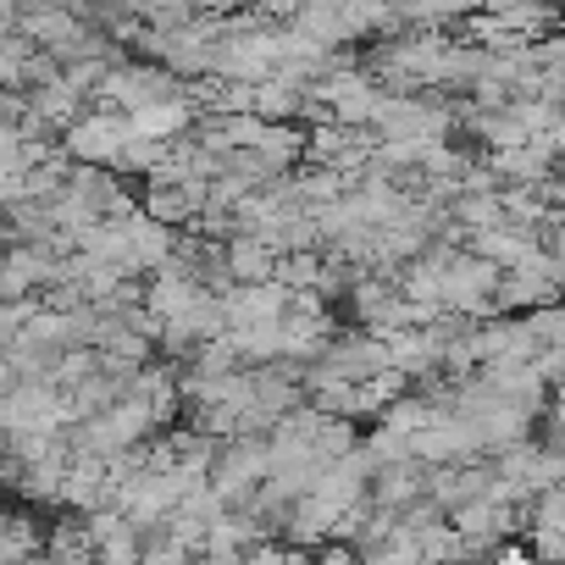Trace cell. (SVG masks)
Returning a JSON list of instances; mask_svg holds the SVG:
<instances>
[{
    "label": "cell",
    "mask_w": 565,
    "mask_h": 565,
    "mask_svg": "<svg viewBox=\"0 0 565 565\" xmlns=\"http://www.w3.org/2000/svg\"><path fill=\"white\" fill-rule=\"evenodd\" d=\"M266 477H271V444L238 433V438H227V444L216 449L205 488H211V493L227 504V515H233V510H244V504L266 488Z\"/></svg>",
    "instance_id": "obj_1"
},
{
    "label": "cell",
    "mask_w": 565,
    "mask_h": 565,
    "mask_svg": "<svg viewBox=\"0 0 565 565\" xmlns=\"http://www.w3.org/2000/svg\"><path fill=\"white\" fill-rule=\"evenodd\" d=\"M311 95L328 106V117H333L339 128H366V122L377 117V106H383V89H377L372 73H361V67H333Z\"/></svg>",
    "instance_id": "obj_2"
},
{
    "label": "cell",
    "mask_w": 565,
    "mask_h": 565,
    "mask_svg": "<svg viewBox=\"0 0 565 565\" xmlns=\"http://www.w3.org/2000/svg\"><path fill=\"white\" fill-rule=\"evenodd\" d=\"M128 139L134 134H128V117L122 111H89V117H78L62 134V145H67V156L78 167H117V156H122Z\"/></svg>",
    "instance_id": "obj_3"
},
{
    "label": "cell",
    "mask_w": 565,
    "mask_h": 565,
    "mask_svg": "<svg viewBox=\"0 0 565 565\" xmlns=\"http://www.w3.org/2000/svg\"><path fill=\"white\" fill-rule=\"evenodd\" d=\"M543 306H559V289L543 277V271H504L499 289H493V311H543Z\"/></svg>",
    "instance_id": "obj_4"
},
{
    "label": "cell",
    "mask_w": 565,
    "mask_h": 565,
    "mask_svg": "<svg viewBox=\"0 0 565 565\" xmlns=\"http://www.w3.org/2000/svg\"><path fill=\"white\" fill-rule=\"evenodd\" d=\"M227 277L233 289H249V282H271L277 277V249L266 238H227Z\"/></svg>",
    "instance_id": "obj_5"
},
{
    "label": "cell",
    "mask_w": 565,
    "mask_h": 565,
    "mask_svg": "<svg viewBox=\"0 0 565 565\" xmlns=\"http://www.w3.org/2000/svg\"><path fill=\"white\" fill-rule=\"evenodd\" d=\"M194 122V106L189 100H161V106H145L128 117V134L134 139H156V145H172L183 128Z\"/></svg>",
    "instance_id": "obj_6"
},
{
    "label": "cell",
    "mask_w": 565,
    "mask_h": 565,
    "mask_svg": "<svg viewBox=\"0 0 565 565\" xmlns=\"http://www.w3.org/2000/svg\"><path fill=\"white\" fill-rule=\"evenodd\" d=\"M255 156H260V167L277 178L289 161H300V156H306V134H300L295 122H266V128H260V139H255Z\"/></svg>",
    "instance_id": "obj_7"
},
{
    "label": "cell",
    "mask_w": 565,
    "mask_h": 565,
    "mask_svg": "<svg viewBox=\"0 0 565 565\" xmlns=\"http://www.w3.org/2000/svg\"><path fill=\"white\" fill-rule=\"evenodd\" d=\"M521 328L537 339V350H565V300L559 306H543L532 317H521Z\"/></svg>",
    "instance_id": "obj_8"
},
{
    "label": "cell",
    "mask_w": 565,
    "mask_h": 565,
    "mask_svg": "<svg viewBox=\"0 0 565 565\" xmlns=\"http://www.w3.org/2000/svg\"><path fill=\"white\" fill-rule=\"evenodd\" d=\"M537 565H565V532H526Z\"/></svg>",
    "instance_id": "obj_9"
},
{
    "label": "cell",
    "mask_w": 565,
    "mask_h": 565,
    "mask_svg": "<svg viewBox=\"0 0 565 565\" xmlns=\"http://www.w3.org/2000/svg\"><path fill=\"white\" fill-rule=\"evenodd\" d=\"M317 565H361V554H355L350 543H328V548L317 554Z\"/></svg>",
    "instance_id": "obj_10"
},
{
    "label": "cell",
    "mask_w": 565,
    "mask_h": 565,
    "mask_svg": "<svg viewBox=\"0 0 565 565\" xmlns=\"http://www.w3.org/2000/svg\"><path fill=\"white\" fill-rule=\"evenodd\" d=\"M282 565H317L306 548H282Z\"/></svg>",
    "instance_id": "obj_11"
},
{
    "label": "cell",
    "mask_w": 565,
    "mask_h": 565,
    "mask_svg": "<svg viewBox=\"0 0 565 565\" xmlns=\"http://www.w3.org/2000/svg\"><path fill=\"white\" fill-rule=\"evenodd\" d=\"M0 244H7V238H0Z\"/></svg>",
    "instance_id": "obj_12"
}]
</instances>
